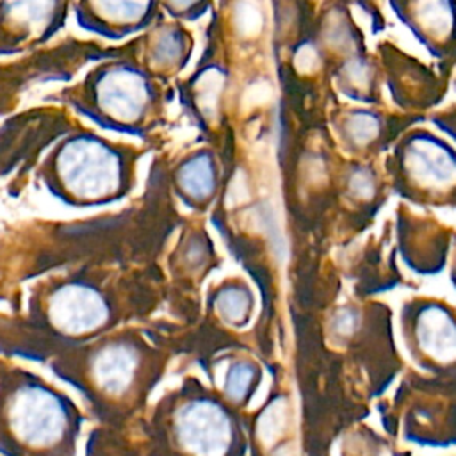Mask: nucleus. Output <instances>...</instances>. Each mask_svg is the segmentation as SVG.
<instances>
[{
  "mask_svg": "<svg viewBox=\"0 0 456 456\" xmlns=\"http://www.w3.org/2000/svg\"><path fill=\"white\" fill-rule=\"evenodd\" d=\"M80 417L53 388L21 379L0 397V451L5 456H75Z\"/></svg>",
  "mask_w": 456,
  "mask_h": 456,
  "instance_id": "f257e3e1",
  "label": "nucleus"
},
{
  "mask_svg": "<svg viewBox=\"0 0 456 456\" xmlns=\"http://www.w3.org/2000/svg\"><path fill=\"white\" fill-rule=\"evenodd\" d=\"M253 379H255V369L249 363H237L226 374L224 392L233 401H240L251 388Z\"/></svg>",
  "mask_w": 456,
  "mask_h": 456,
  "instance_id": "f8f14e48",
  "label": "nucleus"
},
{
  "mask_svg": "<svg viewBox=\"0 0 456 456\" xmlns=\"http://www.w3.org/2000/svg\"><path fill=\"white\" fill-rule=\"evenodd\" d=\"M406 155L404 173L413 187L438 194L456 185V155L442 141H413Z\"/></svg>",
  "mask_w": 456,
  "mask_h": 456,
  "instance_id": "0eeeda50",
  "label": "nucleus"
},
{
  "mask_svg": "<svg viewBox=\"0 0 456 456\" xmlns=\"http://www.w3.org/2000/svg\"><path fill=\"white\" fill-rule=\"evenodd\" d=\"M59 176L80 200H103L121 187L119 157L103 142L77 139L66 144L57 160Z\"/></svg>",
  "mask_w": 456,
  "mask_h": 456,
  "instance_id": "f03ea898",
  "label": "nucleus"
},
{
  "mask_svg": "<svg viewBox=\"0 0 456 456\" xmlns=\"http://www.w3.org/2000/svg\"><path fill=\"white\" fill-rule=\"evenodd\" d=\"M180 187L194 200L207 198L214 189V169L207 157L189 160L178 175Z\"/></svg>",
  "mask_w": 456,
  "mask_h": 456,
  "instance_id": "1a4fd4ad",
  "label": "nucleus"
},
{
  "mask_svg": "<svg viewBox=\"0 0 456 456\" xmlns=\"http://www.w3.org/2000/svg\"><path fill=\"white\" fill-rule=\"evenodd\" d=\"M94 12L109 25H134L141 21L148 11V4L135 2H100L91 4Z\"/></svg>",
  "mask_w": 456,
  "mask_h": 456,
  "instance_id": "9d476101",
  "label": "nucleus"
},
{
  "mask_svg": "<svg viewBox=\"0 0 456 456\" xmlns=\"http://www.w3.org/2000/svg\"><path fill=\"white\" fill-rule=\"evenodd\" d=\"M48 315L59 331L82 335L105 324L109 306L96 289L82 283H69L55 290L50 299Z\"/></svg>",
  "mask_w": 456,
  "mask_h": 456,
  "instance_id": "20e7f679",
  "label": "nucleus"
},
{
  "mask_svg": "<svg viewBox=\"0 0 456 456\" xmlns=\"http://www.w3.org/2000/svg\"><path fill=\"white\" fill-rule=\"evenodd\" d=\"M137 374L139 356L125 344L105 346L91 363V383L96 394L110 404V410H114V403L121 404L132 392Z\"/></svg>",
  "mask_w": 456,
  "mask_h": 456,
  "instance_id": "39448f33",
  "label": "nucleus"
},
{
  "mask_svg": "<svg viewBox=\"0 0 456 456\" xmlns=\"http://www.w3.org/2000/svg\"><path fill=\"white\" fill-rule=\"evenodd\" d=\"M287 426V404L283 399L274 401L269 408L262 413L258 420V435L265 444H271L278 438Z\"/></svg>",
  "mask_w": 456,
  "mask_h": 456,
  "instance_id": "9b49d317",
  "label": "nucleus"
},
{
  "mask_svg": "<svg viewBox=\"0 0 456 456\" xmlns=\"http://www.w3.org/2000/svg\"><path fill=\"white\" fill-rule=\"evenodd\" d=\"M171 433L176 447L189 456H224L232 442V422L219 404L194 399L175 410Z\"/></svg>",
  "mask_w": 456,
  "mask_h": 456,
  "instance_id": "7ed1b4c3",
  "label": "nucleus"
},
{
  "mask_svg": "<svg viewBox=\"0 0 456 456\" xmlns=\"http://www.w3.org/2000/svg\"><path fill=\"white\" fill-rule=\"evenodd\" d=\"M150 100L144 78L132 69L114 68L105 71L96 84V102L100 110L123 123L137 119Z\"/></svg>",
  "mask_w": 456,
  "mask_h": 456,
  "instance_id": "423d86ee",
  "label": "nucleus"
},
{
  "mask_svg": "<svg viewBox=\"0 0 456 456\" xmlns=\"http://www.w3.org/2000/svg\"><path fill=\"white\" fill-rule=\"evenodd\" d=\"M413 337L426 358L436 363L456 362V321L444 308L428 306L415 319Z\"/></svg>",
  "mask_w": 456,
  "mask_h": 456,
  "instance_id": "6e6552de",
  "label": "nucleus"
}]
</instances>
